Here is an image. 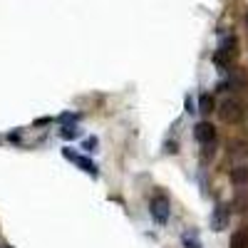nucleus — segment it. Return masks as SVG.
Masks as SVG:
<instances>
[{
  "instance_id": "f257e3e1",
  "label": "nucleus",
  "mask_w": 248,
  "mask_h": 248,
  "mask_svg": "<svg viewBox=\"0 0 248 248\" xmlns=\"http://www.w3.org/2000/svg\"><path fill=\"white\" fill-rule=\"evenodd\" d=\"M238 60V37L233 32H226L218 40V47L211 55V62L218 67V72H229L231 67H236Z\"/></svg>"
},
{
  "instance_id": "f03ea898",
  "label": "nucleus",
  "mask_w": 248,
  "mask_h": 248,
  "mask_svg": "<svg viewBox=\"0 0 248 248\" xmlns=\"http://www.w3.org/2000/svg\"><path fill=\"white\" fill-rule=\"evenodd\" d=\"M216 114L223 124H229V127H238V124H243L248 119V105L236 97V94H229V97H223L218 102V107H216Z\"/></svg>"
},
{
  "instance_id": "7ed1b4c3",
  "label": "nucleus",
  "mask_w": 248,
  "mask_h": 248,
  "mask_svg": "<svg viewBox=\"0 0 248 248\" xmlns=\"http://www.w3.org/2000/svg\"><path fill=\"white\" fill-rule=\"evenodd\" d=\"M214 92H223V94L248 92V70L246 67H231L229 72H223V77L216 82Z\"/></svg>"
},
{
  "instance_id": "20e7f679",
  "label": "nucleus",
  "mask_w": 248,
  "mask_h": 248,
  "mask_svg": "<svg viewBox=\"0 0 248 248\" xmlns=\"http://www.w3.org/2000/svg\"><path fill=\"white\" fill-rule=\"evenodd\" d=\"M149 214H152L154 223H159V226H164L169 221V216H171V201H169V196L164 191H154L152 194V199H149Z\"/></svg>"
},
{
  "instance_id": "39448f33",
  "label": "nucleus",
  "mask_w": 248,
  "mask_h": 248,
  "mask_svg": "<svg viewBox=\"0 0 248 248\" xmlns=\"http://www.w3.org/2000/svg\"><path fill=\"white\" fill-rule=\"evenodd\" d=\"M231 218H233L231 203H223V201H218V203L214 206V211H211V218H209L211 231H216V233L226 231V229L231 226Z\"/></svg>"
},
{
  "instance_id": "423d86ee",
  "label": "nucleus",
  "mask_w": 248,
  "mask_h": 248,
  "mask_svg": "<svg viewBox=\"0 0 248 248\" xmlns=\"http://www.w3.org/2000/svg\"><path fill=\"white\" fill-rule=\"evenodd\" d=\"M62 156H65L67 161H72L75 167H79L85 174H90L92 179H97V176H99V167H97V164H94L87 154H79V152H72L70 147H65V149H62Z\"/></svg>"
},
{
  "instance_id": "0eeeda50",
  "label": "nucleus",
  "mask_w": 248,
  "mask_h": 248,
  "mask_svg": "<svg viewBox=\"0 0 248 248\" xmlns=\"http://www.w3.org/2000/svg\"><path fill=\"white\" fill-rule=\"evenodd\" d=\"M194 139L201 144V147H206V144H216L218 132H216V127H214V122H209V119L196 122V124H194Z\"/></svg>"
},
{
  "instance_id": "6e6552de",
  "label": "nucleus",
  "mask_w": 248,
  "mask_h": 248,
  "mask_svg": "<svg viewBox=\"0 0 248 248\" xmlns=\"http://www.w3.org/2000/svg\"><path fill=\"white\" fill-rule=\"evenodd\" d=\"M229 156L243 164L248 159V139H231L229 141Z\"/></svg>"
},
{
  "instance_id": "1a4fd4ad",
  "label": "nucleus",
  "mask_w": 248,
  "mask_h": 248,
  "mask_svg": "<svg viewBox=\"0 0 248 248\" xmlns=\"http://www.w3.org/2000/svg\"><path fill=\"white\" fill-rule=\"evenodd\" d=\"M216 107H218V102H216V94H214V92H203V94H199V105H196V109H199L203 117L214 114Z\"/></svg>"
},
{
  "instance_id": "9d476101",
  "label": "nucleus",
  "mask_w": 248,
  "mask_h": 248,
  "mask_svg": "<svg viewBox=\"0 0 248 248\" xmlns=\"http://www.w3.org/2000/svg\"><path fill=\"white\" fill-rule=\"evenodd\" d=\"M229 179H231L233 186H238V189H246V186H248V164H246V161H243V164H236V167L229 171Z\"/></svg>"
},
{
  "instance_id": "9b49d317",
  "label": "nucleus",
  "mask_w": 248,
  "mask_h": 248,
  "mask_svg": "<svg viewBox=\"0 0 248 248\" xmlns=\"http://www.w3.org/2000/svg\"><path fill=\"white\" fill-rule=\"evenodd\" d=\"M181 246L184 248H203V241H201V236H199L196 229H186L181 233Z\"/></svg>"
},
{
  "instance_id": "f8f14e48",
  "label": "nucleus",
  "mask_w": 248,
  "mask_h": 248,
  "mask_svg": "<svg viewBox=\"0 0 248 248\" xmlns=\"http://www.w3.org/2000/svg\"><path fill=\"white\" fill-rule=\"evenodd\" d=\"M229 248H248V226H241L238 231H233Z\"/></svg>"
},
{
  "instance_id": "ddd939ff",
  "label": "nucleus",
  "mask_w": 248,
  "mask_h": 248,
  "mask_svg": "<svg viewBox=\"0 0 248 248\" xmlns=\"http://www.w3.org/2000/svg\"><path fill=\"white\" fill-rule=\"evenodd\" d=\"M57 134L65 139V141H72V139H79L82 137V129L77 127V124H62Z\"/></svg>"
},
{
  "instance_id": "4468645a",
  "label": "nucleus",
  "mask_w": 248,
  "mask_h": 248,
  "mask_svg": "<svg viewBox=\"0 0 248 248\" xmlns=\"http://www.w3.org/2000/svg\"><path fill=\"white\" fill-rule=\"evenodd\" d=\"M82 119V112H65V114H60L55 122H60V124H77Z\"/></svg>"
},
{
  "instance_id": "2eb2a0df",
  "label": "nucleus",
  "mask_w": 248,
  "mask_h": 248,
  "mask_svg": "<svg viewBox=\"0 0 248 248\" xmlns=\"http://www.w3.org/2000/svg\"><path fill=\"white\" fill-rule=\"evenodd\" d=\"M214 156H216V144H206V147H201V161L203 164H209Z\"/></svg>"
},
{
  "instance_id": "dca6fc26",
  "label": "nucleus",
  "mask_w": 248,
  "mask_h": 248,
  "mask_svg": "<svg viewBox=\"0 0 248 248\" xmlns=\"http://www.w3.org/2000/svg\"><path fill=\"white\" fill-rule=\"evenodd\" d=\"M181 152V147H179V141L176 139H167V141H164V154H179Z\"/></svg>"
},
{
  "instance_id": "f3484780",
  "label": "nucleus",
  "mask_w": 248,
  "mask_h": 248,
  "mask_svg": "<svg viewBox=\"0 0 248 248\" xmlns=\"http://www.w3.org/2000/svg\"><path fill=\"white\" fill-rule=\"evenodd\" d=\"M97 147H99V139H97V137H87L85 141H82V149H85L87 154L97 152Z\"/></svg>"
},
{
  "instance_id": "a211bd4d",
  "label": "nucleus",
  "mask_w": 248,
  "mask_h": 248,
  "mask_svg": "<svg viewBox=\"0 0 248 248\" xmlns=\"http://www.w3.org/2000/svg\"><path fill=\"white\" fill-rule=\"evenodd\" d=\"M10 144H20L23 141V129H13V132H8V137H5Z\"/></svg>"
},
{
  "instance_id": "6ab92c4d",
  "label": "nucleus",
  "mask_w": 248,
  "mask_h": 248,
  "mask_svg": "<svg viewBox=\"0 0 248 248\" xmlns=\"http://www.w3.org/2000/svg\"><path fill=\"white\" fill-rule=\"evenodd\" d=\"M184 107H186V114H194V112H199V109H196V105H194V99H191V94H186V99H184Z\"/></svg>"
},
{
  "instance_id": "aec40b11",
  "label": "nucleus",
  "mask_w": 248,
  "mask_h": 248,
  "mask_svg": "<svg viewBox=\"0 0 248 248\" xmlns=\"http://www.w3.org/2000/svg\"><path fill=\"white\" fill-rule=\"evenodd\" d=\"M52 122H55L52 117H40V119L32 122V127H47V124H52Z\"/></svg>"
},
{
  "instance_id": "412c9836",
  "label": "nucleus",
  "mask_w": 248,
  "mask_h": 248,
  "mask_svg": "<svg viewBox=\"0 0 248 248\" xmlns=\"http://www.w3.org/2000/svg\"><path fill=\"white\" fill-rule=\"evenodd\" d=\"M243 28L248 30V10H246V15H243Z\"/></svg>"
},
{
  "instance_id": "4be33fe9",
  "label": "nucleus",
  "mask_w": 248,
  "mask_h": 248,
  "mask_svg": "<svg viewBox=\"0 0 248 248\" xmlns=\"http://www.w3.org/2000/svg\"><path fill=\"white\" fill-rule=\"evenodd\" d=\"M3 248H10V246H3Z\"/></svg>"
},
{
  "instance_id": "5701e85b",
  "label": "nucleus",
  "mask_w": 248,
  "mask_h": 248,
  "mask_svg": "<svg viewBox=\"0 0 248 248\" xmlns=\"http://www.w3.org/2000/svg\"><path fill=\"white\" fill-rule=\"evenodd\" d=\"M0 141H3V139H0Z\"/></svg>"
}]
</instances>
